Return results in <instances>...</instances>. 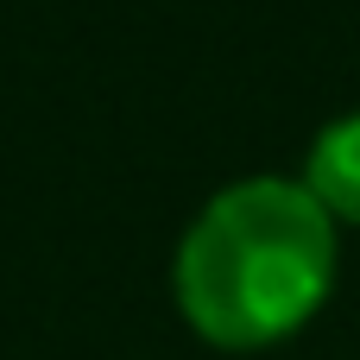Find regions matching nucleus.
<instances>
[{"label":"nucleus","instance_id":"1","mask_svg":"<svg viewBox=\"0 0 360 360\" xmlns=\"http://www.w3.org/2000/svg\"><path fill=\"white\" fill-rule=\"evenodd\" d=\"M335 278V221L291 177H240L177 247V297L209 342L253 348L297 329Z\"/></svg>","mask_w":360,"mask_h":360},{"label":"nucleus","instance_id":"2","mask_svg":"<svg viewBox=\"0 0 360 360\" xmlns=\"http://www.w3.org/2000/svg\"><path fill=\"white\" fill-rule=\"evenodd\" d=\"M304 184L323 209H342L360 221V108L354 114H335L316 139H310V165H304Z\"/></svg>","mask_w":360,"mask_h":360}]
</instances>
